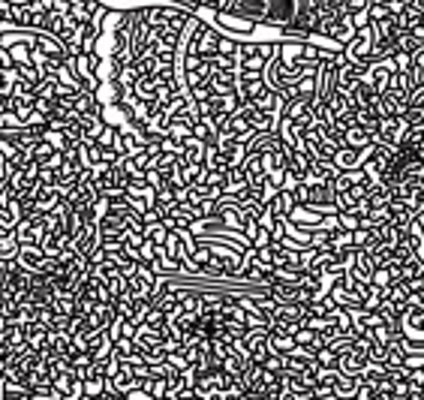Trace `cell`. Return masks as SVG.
<instances>
[{
    "label": "cell",
    "mask_w": 424,
    "mask_h": 400,
    "mask_svg": "<svg viewBox=\"0 0 424 400\" xmlns=\"http://www.w3.org/2000/svg\"><path fill=\"white\" fill-rule=\"evenodd\" d=\"M343 374H352V376H361L364 374V367H367V356H364V349H358L355 343L346 349H340V365H337Z\"/></svg>",
    "instance_id": "1"
},
{
    "label": "cell",
    "mask_w": 424,
    "mask_h": 400,
    "mask_svg": "<svg viewBox=\"0 0 424 400\" xmlns=\"http://www.w3.org/2000/svg\"><path fill=\"white\" fill-rule=\"evenodd\" d=\"M361 162H364V151L349 148V144H343V148L331 157V166L337 172H355V169H361Z\"/></svg>",
    "instance_id": "2"
},
{
    "label": "cell",
    "mask_w": 424,
    "mask_h": 400,
    "mask_svg": "<svg viewBox=\"0 0 424 400\" xmlns=\"http://www.w3.org/2000/svg\"><path fill=\"white\" fill-rule=\"evenodd\" d=\"M343 144H349V148H358V151H367L370 144H373V135H370L364 126H349L346 133H343Z\"/></svg>",
    "instance_id": "3"
},
{
    "label": "cell",
    "mask_w": 424,
    "mask_h": 400,
    "mask_svg": "<svg viewBox=\"0 0 424 400\" xmlns=\"http://www.w3.org/2000/svg\"><path fill=\"white\" fill-rule=\"evenodd\" d=\"M9 58H12V63L18 67V63H27L31 60V42H9Z\"/></svg>",
    "instance_id": "4"
},
{
    "label": "cell",
    "mask_w": 424,
    "mask_h": 400,
    "mask_svg": "<svg viewBox=\"0 0 424 400\" xmlns=\"http://www.w3.org/2000/svg\"><path fill=\"white\" fill-rule=\"evenodd\" d=\"M406 106H418V108H424V85H415V88L409 90V97H406Z\"/></svg>",
    "instance_id": "5"
},
{
    "label": "cell",
    "mask_w": 424,
    "mask_h": 400,
    "mask_svg": "<svg viewBox=\"0 0 424 400\" xmlns=\"http://www.w3.org/2000/svg\"><path fill=\"white\" fill-rule=\"evenodd\" d=\"M15 63H12V58H9V51H3L0 49V72H6V69H12Z\"/></svg>",
    "instance_id": "6"
},
{
    "label": "cell",
    "mask_w": 424,
    "mask_h": 400,
    "mask_svg": "<svg viewBox=\"0 0 424 400\" xmlns=\"http://www.w3.org/2000/svg\"><path fill=\"white\" fill-rule=\"evenodd\" d=\"M0 6H3V0H0Z\"/></svg>",
    "instance_id": "7"
}]
</instances>
